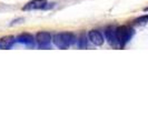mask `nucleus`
I'll use <instances>...</instances> for the list:
<instances>
[{"label":"nucleus","mask_w":148,"mask_h":133,"mask_svg":"<svg viewBox=\"0 0 148 133\" xmlns=\"http://www.w3.org/2000/svg\"><path fill=\"white\" fill-rule=\"evenodd\" d=\"M51 35L49 32H46V31H40L36 35V42L39 44L40 48H44L49 45L51 42Z\"/></svg>","instance_id":"nucleus-3"},{"label":"nucleus","mask_w":148,"mask_h":133,"mask_svg":"<svg viewBox=\"0 0 148 133\" xmlns=\"http://www.w3.org/2000/svg\"><path fill=\"white\" fill-rule=\"evenodd\" d=\"M47 5V0H31L28 2L25 7L23 10H38V9H44Z\"/></svg>","instance_id":"nucleus-5"},{"label":"nucleus","mask_w":148,"mask_h":133,"mask_svg":"<svg viewBox=\"0 0 148 133\" xmlns=\"http://www.w3.org/2000/svg\"><path fill=\"white\" fill-rule=\"evenodd\" d=\"M105 37L107 42L112 45V47H118V42H117V36H116V28L114 27H109L105 30Z\"/></svg>","instance_id":"nucleus-4"},{"label":"nucleus","mask_w":148,"mask_h":133,"mask_svg":"<svg viewBox=\"0 0 148 133\" xmlns=\"http://www.w3.org/2000/svg\"><path fill=\"white\" fill-rule=\"evenodd\" d=\"M145 11H148V7H147V8H145Z\"/></svg>","instance_id":"nucleus-11"},{"label":"nucleus","mask_w":148,"mask_h":133,"mask_svg":"<svg viewBox=\"0 0 148 133\" xmlns=\"http://www.w3.org/2000/svg\"><path fill=\"white\" fill-rule=\"evenodd\" d=\"M16 40L14 37H5L2 38L1 40H0V48H2V49H9V48H11L12 47V44L15 43Z\"/></svg>","instance_id":"nucleus-8"},{"label":"nucleus","mask_w":148,"mask_h":133,"mask_svg":"<svg viewBox=\"0 0 148 133\" xmlns=\"http://www.w3.org/2000/svg\"><path fill=\"white\" fill-rule=\"evenodd\" d=\"M88 37H89V40L94 44H96V45H101V44H104L105 40H104V38H103V35H101L99 31H97V30L90 31L88 33Z\"/></svg>","instance_id":"nucleus-7"},{"label":"nucleus","mask_w":148,"mask_h":133,"mask_svg":"<svg viewBox=\"0 0 148 133\" xmlns=\"http://www.w3.org/2000/svg\"><path fill=\"white\" fill-rule=\"evenodd\" d=\"M16 40H17V42H19V43L25 44L26 47L32 48V47L35 45V39H34V37H32L31 35H29V33H22L20 36H18Z\"/></svg>","instance_id":"nucleus-6"},{"label":"nucleus","mask_w":148,"mask_h":133,"mask_svg":"<svg viewBox=\"0 0 148 133\" xmlns=\"http://www.w3.org/2000/svg\"><path fill=\"white\" fill-rule=\"evenodd\" d=\"M136 22L139 23V24H141V23H148V15L141 16L139 18H137V19H136Z\"/></svg>","instance_id":"nucleus-10"},{"label":"nucleus","mask_w":148,"mask_h":133,"mask_svg":"<svg viewBox=\"0 0 148 133\" xmlns=\"http://www.w3.org/2000/svg\"><path fill=\"white\" fill-rule=\"evenodd\" d=\"M52 41L60 49H67L74 43L75 37L70 32H61V33H56L52 38Z\"/></svg>","instance_id":"nucleus-2"},{"label":"nucleus","mask_w":148,"mask_h":133,"mask_svg":"<svg viewBox=\"0 0 148 133\" xmlns=\"http://www.w3.org/2000/svg\"><path fill=\"white\" fill-rule=\"evenodd\" d=\"M133 35L134 29L128 26H120L118 28H116V36H117V42H118L119 48L125 47L132 39Z\"/></svg>","instance_id":"nucleus-1"},{"label":"nucleus","mask_w":148,"mask_h":133,"mask_svg":"<svg viewBox=\"0 0 148 133\" xmlns=\"http://www.w3.org/2000/svg\"><path fill=\"white\" fill-rule=\"evenodd\" d=\"M87 43H88V41H87V39L85 36H82L80 39H79V41H78V47L80 48V49H85L86 47H87Z\"/></svg>","instance_id":"nucleus-9"}]
</instances>
